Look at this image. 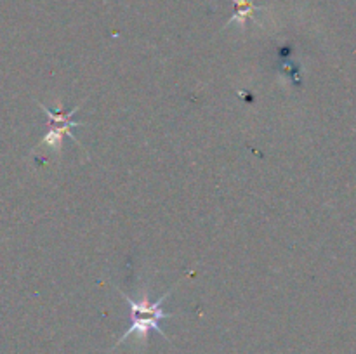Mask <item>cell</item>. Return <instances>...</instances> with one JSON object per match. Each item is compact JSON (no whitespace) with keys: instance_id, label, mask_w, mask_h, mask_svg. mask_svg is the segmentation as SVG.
Segmentation results:
<instances>
[{"instance_id":"obj_2","label":"cell","mask_w":356,"mask_h":354,"mask_svg":"<svg viewBox=\"0 0 356 354\" xmlns=\"http://www.w3.org/2000/svg\"><path fill=\"white\" fill-rule=\"evenodd\" d=\"M86 101H82L79 106L73 108V110H70V111H59V110L52 111V110H49L47 106H44L42 103H38V106H40L42 110H44V113L49 117V124H47L49 130H47V134H45L44 137L40 139V142H38V144L49 146L52 151H56L59 155V153H61V149H63V141H65V137H72L73 141H75L76 144L80 146V148H83L82 142H80L79 139L73 135L72 128L82 125L80 121L73 120V115H75L76 111L82 108V104L86 103Z\"/></svg>"},{"instance_id":"obj_1","label":"cell","mask_w":356,"mask_h":354,"mask_svg":"<svg viewBox=\"0 0 356 354\" xmlns=\"http://www.w3.org/2000/svg\"><path fill=\"white\" fill-rule=\"evenodd\" d=\"M188 276H191V273H188L184 278H188ZM184 278H183V280H184ZM183 280L176 281V283H174L172 287H170L169 290L165 292V294L160 295L156 301H149V294H148V290H146V288L143 290L141 298H138V301H134V298L129 297L127 294H124L120 288H117L118 294H120L122 297H124L125 301L129 302V305H131L132 325H131V328H129L127 332H124V335H122L120 339L117 340V344L111 347V351H113L115 347L120 346V344H124V340H127L131 335H136L139 340H141L143 344H146V342H148V335H149V332H152V330L159 332L160 335H162L163 339H165L167 342L170 344V339L167 337V333L163 332L162 328H160V321H162V319H167V318H172L174 314L163 311L162 305H163V302L169 298V295L172 294L174 288H176L177 285H179Z\"/></svg>"},{"instance_id":"obj_3","label":"cell","mask_w":356,"mask_h":354,"mask_svg":"<svg viewBox=\"0 0 356 354\" xmlns=\"http://www.w3.org/2000/svg\"><path fill=\"white\" fill-rule=\"evenodd\" d=\"M233 2H235L236 10H235V14L229 17V21L226 23L225 28L232 26L233 23H238L240 28H245L247 21H249L250 17H254L256 10H261L259 7L254 6V0H233Z\"/></svg>"}]
</instances>
